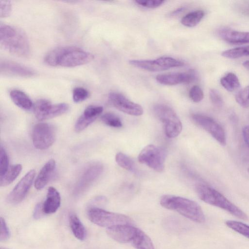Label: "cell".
<instances>
[{
    "mask_svg": "<svg viewBox=\"0 0 249 249\" xmlns=\"http://www.w3.org/2000/svg\"><path fill=\"white\" fill-rule=\"evenodd\" d=\"M89 96V91L82 87L74 88L72 92V99L75 103H80L86 100Z\"/></svg>",
    "mask_w": 249,
    "mask_h": 249,
    "instance_id": "836d02e7",
    "label": "cell"
},
{
    "mask_svg": "<svg viewBox=\"0 0 249 249\" xmlns=\"http://www.w3.org/2000/svg\"><path fill=\"white\" fill-rule=\"evenodd\" d=\"M237 103L243 107H249V85L239 90L235 95Z\"/></svg>",
    "mask_w": 249,
    "mask_h": 249,
    "instance_id": "4dcf8cb0",
    "label": "cell"
},
{
    "mask_svg": "<svg viewBox=\"0 0 249 249\" xmlns=\"http://www.w3.org/2000/svg\"><path fill=\"white\" fill-rule=\"evenodd\" d=\"M238 9L243 15L249 16V2H243L239 5Z\"/></svg>",
    "mask_w": 249,
    "mask_h": 249,
    "instance_id": "b9f144b4",
    "label": "cell"
},
{
    "mask_svg": "<svg viewBox=\"0 0 249 249\" xmlns=\"http://www.w3.org/2000/svg\"><path fill=\"white\" fill-rule=\"evenodd\" d=\"M103 111V107L102 106L90 105L85 109L83 114L89 118L95 120Z\"/></svg>",
    "mask_w": 249,
    "mask_h": 249,
    "instance_id": "d6a6232c",
    "label": "cell"
},
{
    "mask_svg": "<svg viewBox=\"0 0 249 249\" xmlns=\"http://www.w3.org/2000/svg\"><path fill=\"white\" fill-rule=\"evenodd\" d=\"M10 96L14 103L19 108L30 110L34 107L30 97L23 91L19 89H13L10 92Z\"/></svg>",
    "mask_w": 249,
    "mask_h": 249,
    "instance_id": "44dd1931",
    "label": "cell"
},
{
    "mask_svg": "<svg viewBox=\"0 0 249 249\" xmlns=\"http://www.w3.org/2000/svg\"><path fill=\"white\" fill-rule=\"evenodd\" d=\"M101 119L104 124L109 126L119 128L123 126L121 119L113 113H106L101 116Z\"/></svg>",
    "mask_w": 249,
    "mask_h": 249,
    "instance_id": "f546056e",
    "label": "cell"
},
{
    "mask_svg": "<svg viewBox=\"0 0 249 249\" xmlns=\"http://www.w3.org/2000/svg\"><path fill=\"white\" fill-rule=\"evenodd\" d=\"M36 172L32 169L28 172L7 196L6 200L11 204L21 202L27 194L36 176Z\"/></svg>",
    "mask_w": 249,
    "mask_h": 249,
    "instance_id": "7c38bea8",
    "label": "cell"
},
{
    "mask_svg": "<svg viewBox=\"0 0 249 249\" xmlns=\"http://www.w3.org/2000/svg\"><path fill=\"white\" fill-rule=\"evenodd\" d=\"M103 165L99 162L89 164L81 174L75 186L76 193H81L87 189L101 175Z\"/></svg>",
    "mask_w": 249,
    "mask_h": 249,
    "instance_id": "9a60e30c",
    "label": "cell"
},
{
    "mask_svg": "<svg viewBox=\"0 0 249 249\" xmlns=\"http://www.w3.org/2000/svg\"><path fill=\"white\" fill-rule=\"evenodd\" d=\"M22 166L20 164L12 165L5 174L0 177V185L3 187L9 185L18 177L21 172Z\"/></svg>",
    "mask_w": 249,
    "mask_h": 249,
    "instance_id": "cb8c5ba5",
    "label": "cell"
},
{
    "mask_svg": "<svg viewBox=\"0 0 249 249\" xmlns=\"http://www.w3.org/2000/svg\"><path fill=\"white\" fill-rule=\"evenodd\" d=\"M9 158L4 148L0 149V176H3L9 168Z\"/></svg>",
    "mask_w": 249,
    "mask_h": 249,
    "instance_id": "1f68e13d",
    "label": "cell"
},
{
    "mask_svg": "<svg viewBox=\"0 0 249 249\" xmlns=\"http://www.w3.org/2000/svg\"><path fill=\"white\" fill-rule=\"evenodd\" d=\"M137 228L128 224H121L108 227L106 232L115 241L121 243L131 242Z\"/></svg>",
    "mask_w": 249,
    "mask_h": 249,
    "instance_id": "e0dca14e",
    "label": "cell"
},
{
    "mask_svg": "<svg viewBox=\"0 0 249 249\" xmlns=\"http://www.w3.org/2000/svg\"><path fill=\"white\" fill-rule=\"evenodd\" d=\"M195 190L199 198L204 202L220 208L238 218L248 220L246 213L213 188L198 184L196 185Z\"/></svg>",
    "mask_w": 249,
    "mask_h": 249,
    "instance_id": "277c9868",
    "label": "cell"
},
{
    "mask_svg": "<svg viewBox=\"0 0 249 249\" xmlns=\"http://www.w3.org/2000/svg\"><path fill=\"white\" fill-rule=\"evenodd\" d=\"M189 95L190 99L195 103L200 102L204 98L202 89L197 85H195L191 88Z\"/></svg>",
    "mask_w": 249,
    "mask_h": 249,
    "instance_id": "d590c367",
    "label": "cell"
},
{
    "mask_svg": "<svg viewBox=\"0 0 249 249\" xmlns=\"http://www.w3.org/2000/svg\"><path fill=\"white\" fill-rule=\"evenodd\" d=\"M12 4L9 0H0V15L1 18L9 16L11 12Z\"/></svg>",
    "mask_w": 249,
    "mask_h": 249,
    "instance_id": "f35d334b",
    "label": "cell"
},
{
    "mask_svg": "<svg viewBox=\"0 0 249 249\" xmlns=\"http://www.w3.org/2000/svg\"><path fill=\"white\" fill-rule=\"evenodd\" d=\"M61 204V197L58 191L53 187L48 188L46 198L42 204L44 213L52 214L55 213Z\"/></svg>",
    "mask_w": 249,
    "mask_h": 249,
    "instance_id": "d6986e66",
    "label": "cell"
},
{
    "mask_svg": "<svg viewBox=\"0 0 249 249\" xmlns=\"http://www.w3.org/2000/svg\"><path fill=\"white\" fill-rule=\"evenodd\" d=\"M43 213H44L42 208V204L38 203L35 208L33 216L35 219H38L43 215Z\"/></svg>",
    "mask_w": 249,
    "mask_h": 249,
    "instance_id": "60d3db41",
    "label": "cell"
},
{
    "mask_svg": "<svg viewBox=\"0 0 249 249\" xmlns=\"http://www.w3.org/2000/svg\"><path fill=\"white\" fill-rule=\"evenodd\" d=\"M243 66L246 69L249 70V60L243 62Z\"/></svg>",
    "mask_w": 249,
    "mask_h": 249,
    "instance_id": "f6af8a7d",
    "label": "cell"
},
{
    "mask_svg": "<svg viewBox=\"0 0 249 249\" xmlns=\"http://www.w3.org/2000/svg\"><path fill=\"white\" fill-rule=\"evenodd\" d=\"M165 159L164 150L153 144H149L143 148L138 157L141 163L158 172L164 170Z\"/></svg>",
    "mask_w": 249,
    "mask_h": 249,
    "instance_id": "ba28073f",
    "label": "cell"
},
{
    "mask_svg": "<svg viewBox=\"0 0 249 249\" xmlns=\"http://www.w3.org/2000/svg\"><path fill=\"white\" fill-rule=\"evenodd\" d=\"M115 160L121 167L131 172L135 171V164L132 159L125 154L119 152L115 156Z\"/></svg>",
    "mask_w": 249,
    "mask_h": 249,
    "instance_id": "83f0119b",
    "label": "cell"
},
{
    "mask_svg": "<svg viewBox=\"0 0 249 249\" xmlns=\"http://www.w3.org/2000/svg\"><path fill=\"white\" fill-rule=\"evenodd\" d=\"M155 116L162 123L166 136L169 138L177 137L181 132L182 123L175 111L170 107L164 104L154 106Z\"/></svg>",
    "mask_w": 249,
    "mask_h": 249,
    "instance_id": "5b68a950",
    "label": "cell"
},
{
    "mask_svg": "<svg viewBox=\"0 0 249 249\" xmlns=\"http://www.w3.org/2000/svg\"><path fill=\"white\" fill-rule=\"evenodd\" d=\"M135 2L142 7L155 8L161 6L165 1L163 0H137Z\"/></svg>",
    "mask_w": 249,
    "mask_h": 249,
    "instance_id": "74e56055",
    "label": "cell"
},
{
    "mask_svg": "<svg viewBox=\"0 0 249 249\" xmlns=\"http://www.w3.org/2000/svg\"><path fill=\"white\" fill-rule=\"evenodd\" d=\"M184 9V7H180V8H178V9H177L176 10L173 11L171 13V14H172V15H177L178 14H179L180 12H181Z\"/></svg>",
    "mask_w": 249,
    "mask_h": 249,
    "instance_id": "ee69618b",
    "label": "cell"
},
{
    "mask_svg": "<svg viewBox=\"0 0 249 249\" xmlns=\"http://www.w3.org/2000/svg\"></svg>",
    "mask_w": 249,
    "mask_h": 249,
    "instance_id": "7dc6e473",
    "label": "cell"
},
{
    "mask_svg": "<svg viewBox=\"0 0 249 249\" xmlns=\"http://www.w3.org/2000/svg\"><path fill=\"white\" fill-rule=\"evenodd\" d=\"M248 173H249V168H248Z\"/></svg>",
    "mask_w": 249,
    "mask_h": 249,
    "instance_id": "bcb514c9",
    "label": "cell"
},
{
    "mask_svg": "<svg viewBox=\"0 0 249 249\" xmlns=\"http://www.w3.org/2000/svg\"><path fill=\"white\" fill-rule=\"evenodd\" d=\"M108 100L116 108L128 115L138 116L143 114L141 106L129 100L120 93L110 92L108 95Z\"/></svg>",
    "mask_w": 249,
    "mask_h": 249,
    "instance_id": "4fadbf2b",
    "label": "cell"
},
{
    "mask_svg": "<svg viewBox=\"0 0 249 249\" xmlns=\"http://www.w3.org/2000/svg\"><path fill=\"white\" fill-rule=\"evenodd\" d=\"M0 241H5L10 237V231L4 218L0 217Z\"/></svg>",
    "mask_w": 249,
    "mask_h": 249,
    "instance_id": "ab89813d",
    "label": "cell"
},
{
    "mask_svg": "<svg viewBox=\"0 0 249 249\" xmlns=\"http://www.w3.org/2000/svg\"><path fill=\"white\" fill-rule=\"evenodd\" d=\"M160 204L163 207L177 212L195 222L201 223L205 221L202 209L193 200L181 196L166 195L161 197Z\"/></svg>",
    "mask_w": 249,
    "mask_h": 249,
    "instance_id": "3957f363",
    "label": "cell"
},
{
    "mask_svg": "<svg viewBox=\"0 0 249 249\" xmlns=\"http://www.w3.org/2000/svg\"><path fill=\"white\" fill-rule=\"evenodd\" d=\"M221 85L230 92L234 91L240 87L238 77L232 72H229L220 79Z\"/></svg>",
    "mask_w": 249,
    "mask_h": 249,
    "instance_id": "484cf974",
    "label": "cell"
},
{
    "mask_svg": "<svg viewBox=\"0 0 249 249\" xmlns=\"http://www.w3.org/2000/svg\"><path fill=\"white\" fill-rule=\"evenodd\" d=\"M193 121L211 134L221 145L226 144V137L224 130L214 119L200 114L192 115Z\"/></svg>",
    "mask_w": 249,
    "mask_h": 249,
    "instance_id": "8fae6325",
    "label": "cell"
},
{
    "mask_svg": "<svg viewBox=\"0 0 249 249\" xmlns=\"http://www.w3.org/2000/svg\"><path fill=\"white\" fill-rule=\"evenodd\" d=\"M219 36L225 41L232 44L249 43V32H242L231 29H222Z\"/></svg>",
    "mask_w": 249,
    "mask_h": 249,
    "instance_id": "ffe728a7",
    "label": "cell"
},
{
    "mask_svg": "<svg viewBox=\"0 0 249 249\" xmlns=\"http://www.w3.org/2000/svg\"><path fill=\"white\" fill-rule=\"evenodd\" d=\"M0 73L4 75L31 77L36 71L32 69L12 61L3 60L0 62Z\"/></svg>",
    "mask_w": 249,
    "mask_h": 249,
    "instance_id": "2e32d148",
    "label": "cell"
},
{
    "mask_svg": "<svg viewBox=\"0 0 249 249\" xmlns=\"http://www.w3.org/2000/svg\"><path fill=\"white\" fill-rule=\"evenodd\" d=\"M242 134L244 141L249 147V125H246L243 127Z\"/></svg>",
    "mask_w": 249,
    "mask_h": 249,
    "instance_id": "7bdbcfd3",
    "label": "cell"
},
{
    "mask_svg": "<svg viewBox=\"0 0 249 249\" xmlns=\"http://www.w3.org/2000/svg\"><path fill=\"white\" fill-rule=\"evenodd\" d=\"M33 108L36 118L42 121L65 113L68 111L69 106L64 103L53 104L47 100L39 99L36 102Z\"/></svg>",
    "mask_w": 249,
    "mask_h": 249,
    "instance_id": "30bf717a",
    "label": "cell"
},
{
    "mask_svg": "<svg viewBox=\"0 0 249 249\" xmlns=\"http://www.w3.org/2000/svg\"><path fill=\"white\" fill-rule=\"evenodd\" d=\"M205 15L201 10L192 11L186 14L181 19V23L188 27H193L197 25Z\"/></svg>",
    "mask_w": 249,
    "mask_h": 249,
    "instance_id": "d4e9b609",
    "label": "cell"
},
{
    "mask_svg": "<svg viewBox=\"0 0 249 249\" xmlns=\"http://www.w3.org/2000/svg\"><path fill=\"white\" fill-rule=\"evenodd\" d=\"M94 121L95 120L89 118L82 114L75 123L74 125L75 131L77 132L83 131Z\"/></svg>",
    "mask_w": 249,
    "mask_h": 249,
    "instance_id": "e575fe53",
    "label": "cell"
},
{
    "mask_svg": "<svg viewBox=\"0 0 249 249\" xmlns=\"http://www.w3.org/2000/svg\"><path fill=\"white\" fill-rule=\"evenodd\" d=\"M129 63L138 68L152 72L181 67L183 62L171 57H161L153 60H130Z\"/></svg>",
    "mask_w": 249,
    "mask_h": 249,
    "instance_id": "9c48e42d",
    "label": "cell"
},
{
    "mask_svg": "<svg viewBox=\"0 0 249 249\" xmlns=\"http://www.w3.org/2000/svg\"><path fill=\"white\" fill-rule=\"evenodd\" d=\"M93 59L92 53L80 48L64 46L49 52L46 55L44 61L51 66L72 68L89 63Z\"/></svg>",
    "mask_w": 249,
    "mask_h": 249,
    "instance_id": "6da1fadb",
    "label": "cell"
},
{
    "mask_svg": "<svg viewBox=\"0 0 249 249\" xmlns=\"http://www.w3.org/2000/svg\"><path fill=\"white\" fill-rule=\"evenodd\" d=\"M221 55L226 58L234 59L249 56V45L226 50Z\"/></svg>",
    "mask_w": 249,
    "mask_h": 249,
    "instance_id": "4316f807",
    "label": "cell"
},
{
    "mask_svg": "<svg viewBox=\"0 0 249 249\" xmlns=\"http://www.w3.org/2000/svg\"><path fill=\"white\" fill-rule=\"evenodd\" d=\"M56 166L53 159L49 160L43 165L37 176L35 181V187L36 190L42 189L49 182Z\"/></svg>",
    "mask_w": 249,
    "mask_h": 249,
    "instance_id": "ac0fdd59",
    "label": "cell"
},
{
    "mask_svg": "<svg viewBox=\"0 0 249 249\" xmlns=\"http://www.w3.org/2000/svg\"><path fill=\"white\" fill-rule=\"evenodd\" d=\"M69 223L71 230L75 237L80 241L86 238V230L78 217L74 213L69 216Z\"/></svg>",
    "mask_w": 249,
    "mask_h": 249,
    "instance_id": "603a6c76",
    "label": "cell"
},
{
    "mask_svg": "<svg viewBox=\"0 0 249 249\" xmlns=\"http://www.w3.org/2000/svg\"><path fill=\"white\" fill-rule=\"evenodd\" d=\"M225 224L233 231L249 239V225L235 220H227Z\"/></svg>",
    "mask_w": 249,
    "mask_h": 249,
    "instance_id": "f1b7e54d",
    "label": "cell"
},
{
    "mask_svg": "<svg viewBox=\"0 0 249 249\" xmlns=\"http://www.w3.org/2000/svg\"><path fill=\"white\" fill-rule=\"evenodd\" d=\"M56 129L54 126L47 123H39L33 128L32 138L34 146L37 149L45 150L54 143Z\"/></svg>",
    "mask_w": 249,
    "mask_h": 249,
    "instance_id": "52a82bcc",
    "label": "cell"
},
{
    "mask_svg": "<svg viewBox=\"0 0 249 249\" xmlns=\"http://www.w3.org/2000/svg\"><path fill=\"white\" fill-rule=\"evenodd\" d=\"M89 220L102 227H110L121 224L131 225L133 221L128 216L107 211L97 207H91L88 211Z\"/></svg>",
    "mask_w": 249,
    "mask_h": 249,
    "instance_id": "8992f818",
    "label": "cell"
},
{
    "mask_svg": "<svg viewBox=\"0 0 249 249\" xmlns=\"http://www.w3.org/2000/svg\"><path fill=\"white\" fill-rule=\"evenodd\" d=\"M197 79V73L194 70H190L187 72L162 74L156 76V80L159 83L167 86L188 84L196 81Z\"/></svg>",
    "mask_w": 249,
    "mask_h": 249,
    "instance_id": "5bb4252c",
    "label": "cell"
},
{
    "mask_svg": "<svg viewBox=\"0 0 249 249\" xmlns=\"http://www.w3.org/2000/svg\"><path fill=\"white\" fill-rule=\"evenodd\" d=\"M0 44L3 49L17 56L27 57L30 54V45L26 35L15 26L0 23Z\"/></svg>",
    "mask_w": 249,
    "mask_h": 249,
    "instance_id": "7a4b0ae2",
    "label": "cell"
},
{
    "mask_svg": "<svg viewBox=\"0 0 249 249\" xmlns=\"http://www.w3.org/2000/svg\"><path fill=\"white\" fill-rule=\"evenodd\" d=\"M210 100L213 104L217 107H222L223 100L220 93L215 89H211L209 91Z\"/></svg>",
    "mask_w": 249,
    "mask_h": 249,
    "instance_id": "8d00e7d4",
    "label": "cell"
},
{
    "mask_svg": "<svg viewBox=\"0 0 249 249\" xmlns=\"http://www.w3.org/2000/svg\"><path fill=\"white\" fill-rule=\"evenodd\" d=\"M131 243L136 249H155L150 238L143 231L138 228L137 229Z\"/></svg>",
    "mask_w": 249,
    "mask_h": 249,
    "instance_id": "7402d4cb",
    "label": "cell"
}]
</instances>
